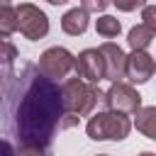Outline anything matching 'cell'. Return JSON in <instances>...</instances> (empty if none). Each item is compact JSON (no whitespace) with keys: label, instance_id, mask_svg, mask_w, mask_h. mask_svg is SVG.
Segmentation results:
<instances>
[{"label":"cell","instance_id":"1","mask_svg":"<svg viewBox=\"0 0 156 156\" xmlns=\"http://www.w3.org/2000/svg\"><path fill=\"white\" fill-rule=\"evenodd\" d=\"M10 132L20 146L49 149L56 129H71L78 124V117L66 112L61 85L41 76L39 68L24 66L20 76V98L7 112Z\"/></svg>","mask_w":156,"mask_h":156},{"label":"cell","instance_id":"2","mask_svg":"<svg viewBox=\"0 0 156 156\" xmlns=\"http://www.w3.org/2000/svg\"><path fill=\"white\" fill-rule=\"evenodd\" d=\"M61 95H63V105H66V112L73 115V117H88L95 105L105 98V93H100L98 85L83 80V78H68L61 83Z\"/></svg>","mask_w":156,"mask_h":156},{"label":"cell","instance_id":"3","mask_svg":"<svg viewBox=\"0 0 156 156\" xmlns=\"http://www.w3.org/2000/svg\"><path fill=\"white\" fill-rule=\"evenodd\" d=\"M85 132H88V136L93 141H122V139L129 136L132 122L122 112L105 110V112H98V115H93L88 119Z\"/></svg>","mask_w":156,"mask_h":156},{"label":"cell","instance_id":"4","mask_svg":"<svg viewBox=\"0 0 156 156\" xmlns=\"http://www.w3.org/2000/svg\"><path fill=\"white\" fill-rule=\"evenodd\" d=\"M39 71L41 76H46L49 80H61L66 78L71 71H76V56L63 49V46H51L39 56Z\"/></svg>","mask_w":156,"mask_h":156},{"label":"cell","instance_id":"5","mask_svg":"<svg viewBox=\"0 0 156 156\" xmlns=\"http://www.w3.org/2000/svg\"><path fill=\"white\" fill-rule=\"evenodd\" d=\"M105 105L107 110L112 112H122V115H136L141 110V95L129 85V83H112L107 90H105Z\"/></svg>","mask_w":156,"mask_h":156},{"label":"cell","instance_id":"6","mask_svg":"<svg viewBox=\"0 0 156 156\" xmlns=\"http://www.w3.org/2000/svg\"><path fill=\"white\" fill-rule=\"evenodd\" d=\"M17 29H20L27 39H32V41L44 39V37L49 34V17H46L37 5H32V2H20V5H17Z\"/></svg>","mask_w":156,"mask_h":156},{"label":"cell","instance_id":"7","mask_svg":"<svg viewBox=\"0 0 156 156\" xmlns=\"http://www.w3.org/2000/svg\"><path fill=\"white\" fill-rule=\"evenodd\" d=\"M76 76L98 85V80L105 78V58L100 49H83L76 56Z\"/></svg>","mask_w":156,"mask_h":156},{"label":"cell","instance_id":"8","mask_svg":"<svg viewBox=\"0 0 156 156\" xmlns=\"http://www.w3.org/2000/svg\"><path fill=\"white\" fill-rule=\"evenodd\" d=\"M98 49L102 51V58H105V78L112 80V83L124 78L127 76V54L112 41H105Z\"/></svg>","mask_w":156,"mask_h":156},{"label":"cell","instance_id":"9","mask_svg":"<svg viewBox=\"0 0 156 156\" xmlns=\"http://www.w3.org/2000/svg\"><path fill=\"white\" fill-rule=\"evenodd\" d=\"M156 73V58L146 51H132L127 56V78L132 83H146Z\"/></svg>","mask_w":156,"mask_h":156},{"label":"cell","instance_id":"10","mask_svg":"<svg viewBox=\"0 0 156 156\" xmlns=\"http://www.w3.org/2000/svg\"><path fill=\"white\" fill-rule=\"evenodd\" d=\"M88 12L83 10V7H73V10H68L63 17H61V29L66 32V34H71V37H80L85 29H88Z\"/></svg>","mask_w":156,"mask_h":156},{"label":"cell","instance_id":"11","mask_svg":"<svg viewBox=\"0 0 156 156\" xmlns=\"http://www.w3.org/2000/svg\"><path fill=\"white\" fill-rule=\"evenodd\" d=\"M134 127H136V132H141L144 136L156 141V107H141L134 115Z\"/></svg>","mask_w":156,"mask_h":156},{"label":"cell","instance_id":"12","mask_svg":"<svg viewBox=\"0 0 156 156\" xmlns=\"http://www.w3.org/2000/svg\"><path fill=\"white\" fill-rule=\"evenodd\" d=\"M154 29H149L146 24H134L127 34V41L132 46V51H146V46L154 41Z\"/></svg>","mask_w":156,"mask_h":156},{"label":"cell","instance_id":"13","mask_svg":"<svg viewBox=\"0 0 156 156\" xmlns=\"http://www.w3.org/2000/svg\"><path fill=\"white\" fill-rule=\"evenodd\" d=\"M17 29V7H12L10 2H2L0 10V34L2 39H10V34Z\"/></svg>","mask_w":156,"mask_h":156},{"label":"cell","instance_id":"14","mask_svg":"<svg viewBox=\"0 0 156 156\" xmlns=\"http://www.w3.org/2000/svg\"><path fill=\"white\" fill-rule=\"evenodd\" d=\"M95 32H98L100 37H105V39H112V37H117V34L122 32V24H119L117 17H112V15H102V17L95 20Z\"/></svg>","mask_w":156,"mask_h":156},{"label":"cell","instance_id":"15","mask_svg":"<svg viewBox=\"0 0 156 156\" xmlns=\"http://www.w3.org/2000/svg\"><path fill=\"white\" fill-rule=\"evenodd\" d=\"M141 24H146L149 29L156 32V5H146V7H141Z\"/></svg>","mask_w":156,"mask_h":156},{"label":"cell","instance_id":"16","mask_svg":"<svg viewBox=\"0 0 156 156\" xmlns=\"http://www.w3.org/2000/svg\"><path fill=\"white\" fill-rule=\"evenodd\" d=\"M112 5L122 12H134L136 7H146V0H112Z\"/></svg>","mask_w":156,"mask_h":156},{"label":"cell","instance_id":"17","mask_svg":"<svg viewBox=\"0 0 156 156\" xmlns=\"http://www.w3.org/2000/svg\"><path fill=\"white\" fill-rule=\"evenodd\" d=\"M110 2L112 0H80V7L85 12H102V10H107Z\"/></svg>","mask_w":156,"mask_h":156},{"label":"cell","instance_id":"18","mask_svg":"<svg viewBox=\"0 0 156 156\" xmlns=\"http://www.w3.org/2000/svg\"><path fill=\"white\" fill-rule=\"evenodd\" d=\"M49 149H39V146H20L15 151V156H46Z\"/></svg>","mask_w":156,"mask_h":156},{"label":"cell","instance_id":"19","mask_svg":"<svg viewBox=\"0 0 156 156\" xmlns=\"http://www.w3.org/2000/svg\"><path fill=\"white\" fill-rule=\"evenodd\" d=\"M46 2H49V5H66L68 0H46Z\"/></svg>","mask_w":156,"mask_h":156},{"label":"cell","instance_id":"20","mask_svg":"<svg viewBox=\"0 0 156 156\" xmlns=\"http://www.w3.org/2000/svg\"><path fill=\"white\" fill-rule=\"evenodd\" d=\"M139 156H156V154H151V151H141Z\"/></svg>","mask_w":156,"mask_h":156},{"label":"cell","instance_id":"21","mask_svg":"<svg viewBox=\"0 0 156 156\" xmlns=\"http://www.w3.org/2000/svg\"><path fill=\"white\" fill-rule=\"evenodd\" d=\"M46 156H54V154H51V151H46Z\"/></svg>","mask_w":156,"mask_h":156},{"label":"cell","instance_id":"22","mask_svg":"<svg viewBox=\"0 0 156 156\" xmlns=\"http://www.w3.org/2000/svg\"><path fill=\"white\" fill-rule=\"evenodd\" d=\"M98 156H107V154H98Z\"/></svg>","mask_w":156,"mask_h":156},{"label":"cell","instance_id":"23","mask_svg":"<svg viewBox=\"0 0 156 156\" xmlns=\"http://www.w3.org/2000/svg\"><path fill=\"white\" fill-rule=\"evenodd\" d=\"M2 2H10V0H2Z\"/></svg>","mask_w":156,"mask_h":156}]
</instances>
